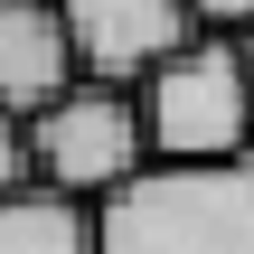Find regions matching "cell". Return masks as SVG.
I'll return each mask as SVG.
<instances>
[{
    "label": "cell",
    "mask_w": 254,
    "mask_h": 254,
    "mask_svg": "<svg viewBox=\"0 0 254 254\" xmlns=\"http://www.w3.org/2000/svg\"><path fill=\"white\" fill-rule=\"evenodd\" d=\"M94 254H254V160H151L94 207Z\"/></svg>",
    "instance_id": "cell-1"
},
{
    "label": "cell",
    "mask_w": 254,
    "mask_h": 254,
    "mask_svg": "<svg viewBox=\"0 0 254 254\" xmlns=\"http://www.w3.org/2000/svg\"><path fill=\"white\" fill-rule=\"evenodd\" d=\"M141 123H151V160H170V170L254 160V66H245V38L198 28L179 57H160L141 75Z\"/></svg>",
    "instance_id": "cell-2"
},
{
    "label": "cell",
    "mask_w": 254,
    "mask_h": 254,
    "mask_svg": "<svg viewBox=\"0 0 254 254\" xmlns=\"http://www.w3.org/2000/svg\"><path fill=\"white\" fill-rule=\"evenodd\" d=\"M151 170V123H141V85H104L75 75L66 94H47L28 113V179L57 198L104 207L113 189H132Z\"/></svg>",
    "instance_id": "cell-3"
},
{
    "label": "cell",
    "mask_w": 254,
    "mask_h": 254,
    "mask_svg": "<svg viewBox=\"0 0 254 254\" xmlns=\"http://www.w3.org/2000/svg\"><path fill=\"white\" fill-rule=\"evenodd\" d=\"M57 9L75 38V75H104V85H141L160 57L198 38L189 0H57Z\"/></svg>",
    "instance_id": "cell-4"
},
{
    "label": "cell",
    "mask_w": 254,
    "mask_h": 254,
    "mask_svg": "<svg viewBox=\"0 0 254 254\" xmlns=\"http://www.w3.org/2000/svg\"><path fill=\"white\" fill-rule=\"evenodd\" d=\"M75 85V38L57 0H0V104L38 113L47 94Z\"/></svg>",
    "instance_id": "cell-5"
},
{
    "label": "cell",
    "mask_w": 254,
    "mask_h": 254,
    "mask_svg": "<svg viewBox=\"0 0 254 254\" xmlns=\"http://www.w3.org/2000/svg\"><path fill=\"white\" fill-rule=\"evenodd\" d=\"M0 254H94V207L28 179L0 198Z\"/></svg>",
    "instance_id": "cell-6"
},
{
    "label": "cell",
    "mask_w": 254,
    "mask_h": 254,
    "mask_svg": "<svg viewBox=\"0 0 254 254\" xmlns=\"http://www.w3.org/2000/svg\"><path fill=\"white\" fill-rule=\"evenodd\" d=\"M9 189H28V113L19 104H0V198Z\"/></svg>",
    "instance_id": "cell-7"
},
{
    "label": "cell",
    "mask_w": 254,
    "mask_h": 254,
    "mask_svg": "<svg viewBox=\"0 0 254 254\" xmlns=\"http://www.w3.org/2000/svg\"><path fill=\"white\" fill-rule=\"evenodd\" d=\"M198 28H226V38H254V0H189Z\"/></svg>",
    "instance_id": "cell-8"
},
{
    "label": "cell",
    "mask_w": 254,
    "mask_h": 254,
    "mask_svg": "<svg viewBox=\"0 0 254 254\" xmlns=\"http://www.w3.org/2000/svg\"><path fill=\"white\" fill-rule=\"evenodd\" d=\"M245 66H254V38H245Z\"/></svg>",
    "instance_id": "cell-9"
}]
</instances>
